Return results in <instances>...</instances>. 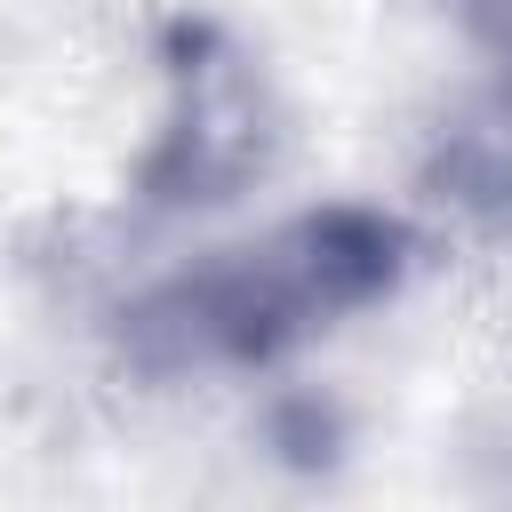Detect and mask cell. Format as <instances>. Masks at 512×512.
<instances>
[{
	"instance_id": "6da1fadb",
	"label": "cell",
	"mask_w": 512,
	"mask_h": 512,
	"mask_svg": "<svg viewBox=\"0 0 512 512\" xmlns=\"http://www.w3.org/2000/svg\"><path fill=\"white\" fill-rule=\"evenodd\" d=\"M416 232L384 208L336 200L272 224L248 248H224L192 272H168L120 312V360L136 376H200V368H264L336 320L384 304L408 280Z\"/></svg>"
},
{
	"instance_id": "7a4b0ae2",
	"label": "cell",
	"mask_w": 512,
	"mask_h": 512,
	"mask_svg": "<svg viewBox=\"0 0 512 512\" xmlns=\"http://www.w3.org/2000/svg\"><path fill=\"white\" fill-rule=\"evenodd\" d=\"M272 144H280V120L248 48H232L216 24L176 16L168 24V128L144 160V200L152 208L232 200L272 168Z\"/></svg>"
},
{
	"instance_id": "3957f363",
	"label": "cell",
	"mask_w": 512,
	"mask_h": 512,
	"mask_svg": "<svg viewBox=\"0 0 512 512\" xmlns=\"http://www.w3.org/2000/svg\"><path fill=\"white\" fill-rule=\"evenodd\" d=\"M424 200L448 208L464 232L480 240H512V88L456 112L440 128V144L424 152Z\"/></svg>"
},
{
	"instance_id": "277c9868",
	"label": "cell",
	"mask_w": 512,
	"mask_h": 512,
	"mask_svg": "<svg viewBox=\"0 0 512 512\" xmlns=\"http://www.w3.org/2000/svg\"><path fill=\"white\" fill-rule=\"evenodd\" d=\"M448 16H456V32H464L480 56H496V64L512 72V0H448Z\"/></svg>"
}]
</instances>
